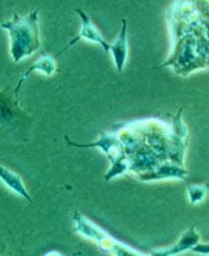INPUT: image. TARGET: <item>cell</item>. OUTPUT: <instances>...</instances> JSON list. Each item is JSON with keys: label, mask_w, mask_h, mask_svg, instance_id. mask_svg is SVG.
I'll use <instances>...</instances> for the list:
<instances>
[{"label": "cell", "mask_w": 209, "mask_h": 256, "mask_svg": "<svg viewBox=\"0 0 209 256\" xmlns=\"http://www.w3.org/2000/svg\"><path fill=\"white\" fill-rule=\"evenodd\" d=\"M2 28L8 32L11 40L9 52L16 63L32 56L40 49L38 10H32L27 16L15 14L12 20L2 24Z\"/></svg>", "instance_id": "obj_1"}, {"label": "cell", "mask_w": 209, "mask_h": 256, "mask_svg": "<svg viewBox=\"0 0 209 256\" xmlns=\"http://www.w3.org/2000/svg\"><path fill=\"white\" fill-rule=\"evenodd\" d=\"M73 222H75L76 230H77L80 234H82V236L86 237V238L98 242L100 248H103L105 252L118 254V255L137 254L136 251L130 250V248H127L126 246H123V244H121L119 242H117L114 238H112V237L109 236L108 233H105L102 228L98 227L96 224H94L93 222L89 220L87 218H85V216H82V214H80V212H75Z\"/></svg>", "instance_id": "obj_2"}, {"label": "cell", "mask_w": 209, "mask_h": 256, "mask_svg": "<svg viewBox=\"0 0 209 256\" xmlns=\"http://www.w3.org/2000/svg\"><path fill=\"white\" fill-rule=\"evenodd\" d=\"M76 13H77V14L80 16V18H81V24H82L81 31H80L79 35L76 36V38H73L70 44L64 48L61 52H66V49H68V48H71L72 45H75L77 41L82 40V38H84V40L91 41V42H95V44L100 45V46H102L105 52H109V50H111V44H108L107 41L104 40V38L102 36V34H100V31L98 30V27L93 24V20L87 17V16L82 12L81 9H76Z\"/></svg>", "instance_id": "obj_3"}, {"label": "cell", "mask_w": 209, "mask_h": 256, "mask_svg": "<svg viewBox=\"0 0 209 256\" xmlns=\"http://www.w3.org/2000/svg\"><path fill=\"white\" fill-rule=\"evenodd\" d=\"M114 60V66L118 72H122L126 67L128 56V42H127V24L126 20H122V28L119 32L118 38H116L113 44H111V50Z\"/></svg>", "instance_id": "obj_4"}, {"label": "cell", "mask_w": 209, "mask_h": 256, "mask_svg": "<svg viewBox=\"0 0 209 256\" xmlns=\"http://www.w3.org/2000/svg\"><path fill=\"white\" fill-rule=\"evenodd\" d=\"M0 180H2V182H3L9 190H12V191L16 192L17 195H20L21 198H26L27 201L31 202L32 201L31 196H30L29 191H27L22 178H21L17 173H15L9 168L0 166Z\"/></svg>", "instance_id": "obj_5"}, {"label": "cell", "mask_w": 209, "mask_h": 256, "mask_svg": "<svg viewBox=\"0 0 209 256\" xmlns=\"http://www.w3.org/2000/svg\"><path fill=\"white\" fill-rule=\"evenodd\" d=\"M199 241H200V234L196 232L195 227H190L181 236L180 241L174 244L173 248H168V250L153 251V254H155V255H174V254H180L183 252V251L191 250L195 244H199Z\"/></svg>", "instance_id": "obj_6"}, {"label": "cell", "mask_w": 209, "mask_h": 256, "mask_svg": "<svg viewBox=\"0 0 209 256\" xmlns=\"http://www.w3.org/2000/svg\"><path fill=\"white\" fill-rule=\"evenodd\" d=\"M56 70H57V63H56V58H54V56H43L41 58H39L38 60L32 64L31 67H30L29 70H27L26 72L22 74V76H21L20 82H18L17 88H16V90H15L16 96H17L18 91H20L21 86H22V84H24L25 80H26L32 72H36V70H38V72H41L43 74H45V76H52L53 73L56 72Z\"/></svg>", "instance_id": "obj_7"}, {"label": "cell", "mask_w": 209, "mask_h": 256, "mask_svg": "<svg viewBox=\"0 0 209 256\" xmlns=\"http://www.w3.org/2000/svg\"><path fill=\"white\" fill-rule=\"evenodd\" d=\"M206 192H208V187L204 184H192L187 188V195H189V200L191 204H199L200 201L204 200Z\"/></svg>", "instance_id": "obj_8"}, {"label": "cell", "mask_w": 209, "mask_h": 256, "mask_svg": "<svg viewBox=\"0 0 209 256\" xmlns=\"http://www.w3.org/2000/svg\"><path fill=\"white\" fill-rule=\"evenodd\" d=\"M194 252H200V254H209V244H195L194 248H191Z\"/></svg>", "instance_id": "obj_9"}, {"label": "cell", "mask_w": 209, "mask_h": 256, "mask_svg": "<svg viewBox=\"0 0 209 256\" xmlns=\"http://www.w3.org/2000/svg\"><path fill=\"white\" fill-rule=\"evenodd\" d=\"M206 187H208V188H209V184H206Z\"/></svg>", "instance_id": "obj_10"}]
</instances>
